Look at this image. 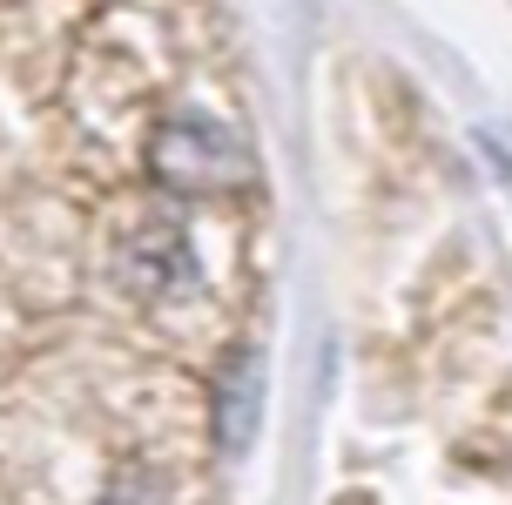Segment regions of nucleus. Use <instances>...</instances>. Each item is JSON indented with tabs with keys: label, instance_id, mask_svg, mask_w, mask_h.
Segmentation results:
<instances>
[{
	"label": "nucleus",
	"instance_id": "2",
	"mask_svg": "<svg viewBox=\"0 0 512 505\" xmlns=\"http://www.w3.org/2000/svg\"><path fill=\"white\" fill-rule=\"evenodd\" d=\"M256 391H263V357L256 351H236L230 371H223V398H216V438L223 452H243L256 431Z\"/></svg>",
	"mask_w": 512,
	"mask_h": 505
},
{
	"label": "nucleus",
	"instance_id": "3",
	"mask_svg": "<svg viewBox=\"0 0 512 505\" xmlns=\"http://www.w3.org/2000/svg\"><path fill=\"white\" fill-rule=\"evenodd\" d=\"M486 155H492V169H499V182H506V196H512V155L492 149V142H486Z\"/></svg>",
	"mask_w": 512,
	"mask_h": 505
},
{
	"label": "nucleus",
	"instance_id": "1",
	"mask_svg": "<svg viewBox=\"0 0 512 505\" xmlns=\"http://www.w3.org/2000/svg\"><path fill=\"white\" fill-rule=\"evenodd\" d=\"M155 176L176 189H230L250 176V155L230 142V128L209 115H176L155 142Z\"/></svg>",
	"mask_w": 512,
	"mask_h": 505
}]
</instances>
